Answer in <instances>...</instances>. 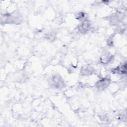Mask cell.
<instances>
[{
  "label": "cell",
  "mask_w": 127,
  "mask_h": 127,
  "mask_svg": "<svg viewBox=\"0 0 127 127\" xmlns=\"http://www.w3.org/2000/svg\"><path fill=\"white\" fill-rule=\"evenodd\" d=\"M109 83V80L108 79H103L99 81V82L97 84V86L99 88L103 89L105 88L108 85Z\"/></svg>",
  "instance_id": "6da1fadb"
},
{
  "label": "cell",
  "mask_w": 127,
  "mask_h": 127,
  "mask_svg": "<svg viewBox=\"0 0 127 127\" xmlns=\"http://www.w3.org/2000/svg\"><path fill=\"white\" fill-rule=\"evenodd\" d=\"M89 26V23L87 21H84L79 26V30L81 32H85L87 30Z\"/></svg>",
  "instance_id": "7a4b0ae2"
}]
</instances>
